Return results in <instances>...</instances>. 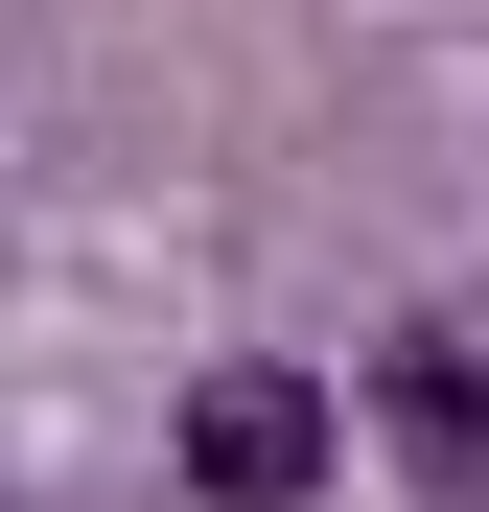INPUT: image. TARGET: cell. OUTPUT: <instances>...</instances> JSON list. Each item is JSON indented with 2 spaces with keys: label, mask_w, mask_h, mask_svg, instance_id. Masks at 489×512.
I'll use <instances>...</instances> for the list:
<instances>
[{
  "label": "cell",
  "mask_w": 489,
  "mask_h": 512,
  "mask_svg": "<svg viewBox=\"0 0 489 512\" xmlns=\"http://www.w3.org/2000/svg\"><path fill=\"white\" fill-rule=\"evenodd\" d=\"M326 466H350V396H326V373H280V350H233V373L187 396V489H210V512H303Z\"/></svg>",
  "instance_id": "1"
},
{
  "label": "cell",
  "mask_w": 489,
  "mask_h": 512,
  "mask_svg": "<svg viewBox=\"0 0 489 512\" xmlns=\"http://www.w3.org/2000/svg\"><path fill=\"white\" fill-rule=\"evenodd\" d=\"M373 443H396L420 512H489V303H420L373 350Z\"/></svg>",
  "instance_id": "2"
}]
</instances>
